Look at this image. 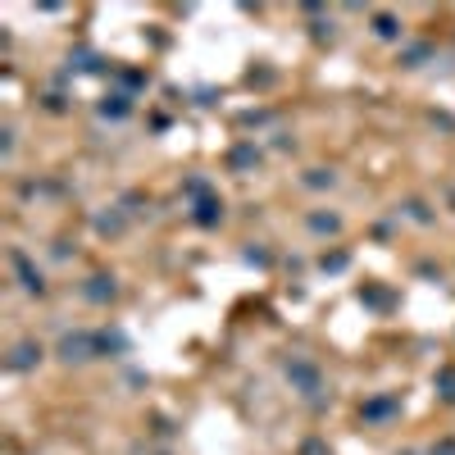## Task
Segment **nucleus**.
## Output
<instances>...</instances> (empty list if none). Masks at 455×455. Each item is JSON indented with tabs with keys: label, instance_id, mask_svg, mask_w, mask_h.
Masks as SVG:
<instances>
[{
	"label": "nucleus",
	"instance_id": "nucleus-1",
	"mask_svg": "<svg viewBox=\"0 0 455 455\" xmlns=\"http://www.w3.org/2000/svg\"><path fill=\"white\" fill-rule=\"evenodd\" d=\"M14 269L23 274V287H28V291H41V274L28 269V255H23V251H14Z\"/></svg>",
	"mask_w": 455,
	"mask_h": 455
},
{
	"label": "nucleus",
	"instance_id": "nucleus-2",
	"mask_svg": "<svg viewBox=\"0 0 455 455\" xmlns=\"http://www.w3.org/2000/svg\"><path fill=\"white\" fill-rule=\"evenodd\" d=\"M310 228H314V232H337V228H341V219H337V214H314V219H310Z\"/></svg>",
	"mask_w": 455,
	"mask_h": 455
},
{
	"label": "nucleus",
	"instance_id": "nucleus-3",
	"mask_svg": "<svg viewBox=\"0 0 455 455\" xmlns=\"http://www.w3.org/2000/svg\"><path fill=\"white\" fill-rule=\"evenodd\" d=\"M374 28H378V36H387V41H391V36H396V19L378 14V19H374Z\"/></svg>",
	"mask_w": 455,
	"mask_h": 455
},
{
	"label": "nucleus",
	"instance_id": "nucleus-4",
	"mask_svg": "<svg viewBox=\"0 0 455 455\" xmlns=\"http://www.w3.org/2000/svg\"><path fill=\"white\" fill-rule=\"evenodd\" d=\"M32 355H41V351H36V346H19V355H14L9 364H14V369H28V364H32Z\"/></svg>",
	"mask_w": 455,
	"mask_h": 455
},
{
	"label": "nucleus",
	"instance_id": "nucleus-5",
	"mask_svg": "<svg viewBox=\"0 0 455 455\" xmlns=\"http://www.w3.org/2000/svg\"><path fill=\"white\" fill-rule=\"evenodd\" d=\"M441 387H446L441 396H446V401H455V374H441Z\"/></svg>",
	"mask_w": 455,
	"mask_h": 455
},
{
	"label": "nucleus",
	"instance_id": "nucleus-6",
	"mask_svg": "<svg viewBox=\"0 0 455 455\" xmlns=\"http://www.w3.org/2000/svg\"><path fill=\"white\" fill-rule=\"evenodd\" d=\"M433 455H455V441H451V437H446V441H437Z\"/></svg>",
	"mask_w": 455,
	"mask_h": 455
}]
</instances>
